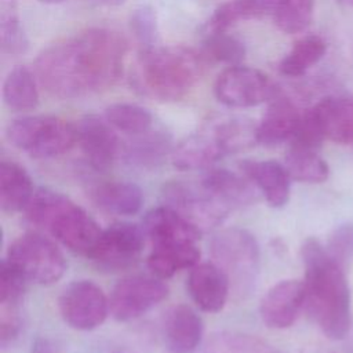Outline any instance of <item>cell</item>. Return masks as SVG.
I'll use <instances>...</instances> for the list:
<instances>
[{
    "label": "cell",
    "instance_id": "obj_1",
    "mask_svg": "<svg viewBox=\"0 0 353 353\" xmlns=\"http://www.w3.org/2000/svg\"><path fill=\"white\" fill-rule=\"evenodd\" d=\"M127 40L108 28H91L43 50L34 62L40 85L59 99H77L112 87L121 76Z\"/></svg>",
    "mask_w": 353,
    "mask_h": 353
},
{
    "label": "cell",
    "instance_id": "obj_2",
    "mask_svg": "<svg viewBox=\"0 0 353 353\" xmlns=\"http://www.w3.org/2000/svg\"><path fill=\"white\" fill-rule=\"evenodd\" d=\"M301 256L305 268V307L327 338H345L352 324V301L345 269L328 255L325 245L313 237L302 244Z\"/></svg>",
    "mask_w": 353,
    "mask_h": 353
},
{
    "label": "cell",
    "instance_id": "obj_3",
    "mask_svg": "<svg viewBox=\"0 0 353 353\" xmlns=\"http://www.w3.org/2000/svg\"><path fill=\"white\" fill-rule=\"evenodd\" d=\"M205 62V57L190 47L156 44L138 54L131 68V84L153 101L175 102L197 84Z\"/></svg>",
    "mask_w": 353,
    "mask_h": 353
},
{
    "label": "cell",
    "instance_id": "obj_4",
    "mask_svg": "<svg viewBox=\"0 0 353 353\" xmlns=\"http://www.w3.org/2000/svg\"><path fill=\"white\" fill-rule=\"evenodd\" d=\"M25 211L32 223L47 230L76 254L88 256L102 233L85 210L62 193L47 188L34 190Z\"/></svg>",
    "mask_w": 353,
    "mask_h": 353
},
{
    "label": "cell",
    "instance_id": "obj_5",
    "mask_svg": "<svg viewBox=\"0 0 353 353\" xmlns=\"http://www.w3.org/2000/svg\"><path fill=\"white\" fill-rule=\"evenodd\" d=\"M8 142L34 159L61 156L77 143L76 125L57 116H25L6 130Z\"/></svg>",
    "mask_w": 353,
    "mask_h": 353
},
{
    "label": "cell",
    "instance_id": "obj_6",
    "mask_svg": "<svg viewBox=\"0 0 353 353\" xmlns=\"http://www.w3.org/2000/svg\"><path fill=\"white\" fill-rule=\"evenodd\" d=\"M214 263L229 277L230 285L240 295L255 287L259 270V245L255 237L244 229L229 228L218 232L210 241Z\"/></svg>",
    "mask_w": 353,
    "mask_h": 353
},
{
    "label": "cell",
    "instance_id": "obj_7",
    "mask_svg": "<svg viewBox=\"0 0 353 353\" xmlns=\"http://www.w3.org/2000/svg\"><path fill=\"white\" fill-rule=\"evenodd\" d=\"M6 259L17 266L29 281L41 285L57 283L66 270V261L58 245L36 232L15 239L8 247Z\"/></svg>",
    "mask_w": 353,
    "mask_h": 353
},
{
    "label": "cell",
    "instance_id": "obj_8",
    "mask_svg": "<svg viewBox=\"0 0 353 353\" xmlns=\"http://www.w3.org/2000/svg\"><path fill=\"white\" fill-rule=\"evenodd\" d=\"M164 205L172 208L200 232L219 226L230 208L211 194L201 183L170 181L161 189Z\"/></svg>",
    "mask_w": 353,
    "mask_h": 353
},
{
    "label": "cell",
    "instance_id": "obj_9",
    "mask_svg": "<svg viewBox=\"0 0 353 353\" xmlns=\"http://www.w3.org/2000/svg\"><path fill=\"white\" fill-rule=\"evenodd\" d=\"M62 320L73 330L98 328L110 313L109 298L91 280H76L68 284L58 298Z\"/></svg>",
    "mask_w": 353,
    "mask_h": 353
},
{
    "label": "cell",
    "instance_id": "obj_10",
    "mask_svg": "<svg viewBox=\"0 0 353 353\" xmlns=\"http://www.w3.org/2000/svg\"><path fill=\"white\" fill-rule=\"evenodd\" d=\"M214 94L228 108H252L269 102L279 94L272 80L258 69L234 65L215 80Z\"/></svg>",
    "mask_w": 353,
    "mask_h": 353
},
{
    "label": "cell",
    "instance_id": "obj_11",
    "mask_svg": "<svg viewBox=\"0 0 353 353\" xmlns=\"http://www.w3.org/2000/svg\"><path fill=\"white\" fill-rule=\"evenodd\" d=\"M143 228L130 222H116L102 230L88 258L101 269L121 270L132 266L145 244Z\"/></svg>",
    "mask_w": 353,
    "mask_h": 353
},
{
    "label": "cell",
    "instance_id": "obj_12",
    "mask_svg": "<svg viewBox=\"0 0 353 353\" xmlns=\"http://www.w3.org/2000/svg\"><path fill=\"white\" fill-rule=\"evenodd\" d=\"M168 295V287L160 277L134 274L121 279L109 298L110 314L117 321L141 317Z\"/></svg>",
    "mask_w": 353,
    "mask_h": 353
},
{
    "label": "cell",
    "instance_id": "obj_13",
    "mask_svg": "<svg viewBox=\"0 0 353 353\" xmlns=\"http://www.w3.org/2000/svg\"><path fill=\"white\" fill-rule=\"evenodd\" d=\"M77 143L95 171L109 170L121 152V145L114 128L105 117L84 116L76 125Z\"/></svg>",
    "mask_w": 353,
    "mask_h": 353
},
{
    "label": "cell",
    "instance_id": "obj_14",
    "mask_svg": "<svg viewBox=\"0 0 353 353\" xmlns=\"http://www.w3.org/2000/svg\"><path fill=\"white\" fill-rule=\"evenodd\" d=\"M305 303L303 281L283 280L274 284L261 299L259 316L269 328L284 330L295 323Z\"/></svg>",
    "mask_w": 353,
    "mask_h": 353
},
{
    "label": "cell",
    "instance_id": "obj_15",
    "mask_svg": "<svg viewBox=\"0 0 353 353\" xmlns=\"http://www.w3.org/2000/svg\"><path fill=\"white\" fill-rule=\"evenodd\" d=\"M188 291L193 302L207 313H216L226 305L230 280L214 262L197 263L188 277Z\"/></svg>",
    "mask_w": 353,
    "mask_h": 353
},
{
    "label": "cell",
    "instance_id": "obj_16",
    "mask_svg": "<svg viewBox=\"0 0 353 353\" xmlns=\"http://www.w3.org/2000/svg\"><path fill=\"white\" fill-rule=\"evenodd\" d=\"M143 232L153 247L197 243L201 232L167 205L149 211L143 219Z\"/></svg>",
    "mask_w": 353,
    "mask_h": 353
},
{
    "label": "cell",
    "instance_id": "obj_17",
    "mask_svg": "<svg viewBox=\"0 0 353 353\" xmlns=\"http://www.w3.org/2000/svg\"><path fill=\"white\" fill-rule=\"evenodd\" d=\"M302 113L287 97L277 94L269 101L261 121L256 124L258 143L276 146L291 141L301 123Z\"/></svg>",
    "mask_w": 353,
    "mask_h": 353
},
{
    "label": "cell",
    "instance_id": "obj_18",
    "mask_svg": "<svg viewBox=\"0 0 353 353\" xmlns=\"http://www.w3.org/2000/svg\"><path fill=\"white\" fill-rule=\"evenodd\" d=\"M240 170L270 207L281 208L288 203L291 176L284 164L274 160H245L240 163Z\"/></svg>",
    "mask_w": 353,
    "mask_h": 353
},
{
    "label": "cell",
    "instance_id": "obj_19",
    "mask_svg": "<svg viewBox=\"0 0 353 353\" xmlns=\"http://www.w3.org/2000/svg\"><path fill=\"white\" fill-rule=\"evenodd\" d=\"M203 332L201 317L188 305L171 307L164 319L163 335L170 353H194L201 343Z\"/></svg>",
    "mask_w": 353,
    "mask_h": 353
},
{
    "label": "cell",
    "instance_id": "obj_20",
    "mask_svg": "<svg viewBox=\"0 0 353 353\" xmlns=\"http://www.w3.org/2000/svg\"><path fill=\"white\" fill-rule=\"evenodd\" d=\"M212 124L179 142L171 153L175 168L183 171L205 170L225 156Z\"/></svg>",
    "mask_w": 353,
    "mask_h": 353
},
{
    "label": "cell",
    "instance_id": "obj_21",
    "mask_svg": "<svg viewBox=\"0 0 353 353\" xmlns=\"http://www.w3.org/2000/svg\"><path fill=\"white\" fill-rule=\"evenodd\" d=\"M312 110L325 139L353 146V97H327Z\"/></svg>",
    "mask_w": 353,
    "mask_h": 353
},
{
    "label": "cell",
    "instance_id": "obj_22",
    "mask_svg": "<svg viewBox=\"0 0 353 353\" xmlns=\"http://www.w3.org/2000/svg\"><path fill=\"white\" fill-rule=\"evenodd\" d=\"M171 137L164 131L149 130L134 135L121 148L124 161L138 170H153L161 165L172 153Z\"/></svg>",
    "mask_w": 353,
    "mask_h": 353
},
{
    "label": "cell",
    "instance_id": "obj_23",
    "mask_svg": "<svg viewBox=\"0 0 353 353\" xmlns=\"http://www.w3.org/2000/svg\"><path fill=\"white\" fill-rule=\"evenodd\" d=\"M200 183L229 208L250 205L258 199L255 185L245 175L225 168L208 170Z\"/></svg>",
    "mask_w": 353,
    "mask_h": 353
},
{
    "label": "cell",
    "instance_id": "obj_24",
    "mask_svg": "<svg viewBox=\"0 0 353 353\" xmlns=\"http://www.w3.org/2000/svg\"><path fill=\"white\" fill-rule=\"evenodd\" d=\"M92 203L110 214L134 215L143 204L141 188L128 181H105L90 190Z\"/></svg>",
    "mask_w": 353,
    "mask_h": 353
},
{
    "label": "cell",
    "instance_id": "obj_25",
    "mask_svg": "<svg viewBox=\"0 0 353 353\" xmlns=\"http://www.w3.org/2000/svg\"><path fill=\"white\" fill-rule=\"evenodd\" d=\"M262 15H269L284 33L303 32L313 19L314 0H254Z\"/></svg>",
    "mask_w": 353,
    "mask_h": 353
},
{
    "label": "cell",
    "instance_id": "obj_26",
    "mask_svg": "<svg viewBox=\"0 0 353 353\" xmlns=\"http://www.w3.org/2000/svg\"><path fill=\"white\" fill-rule=\"evenodd\" d=\"M33 182L23 167L15 161L0 163V207L6 212L25 210L33 196Z\"/></svg>",
    "mask_w": 353,
    "mask_h": 353
},
{
    "label": "cell",
    "instance_id": "obj_27",
    "mask_svg": "<svg viewBox=\"0 0 353 353\" xmlns=\"http://www.w3.org/2000/svg\"><path fill=\"white\" fill-rule=\"evenodd\" d=\"M39 80L28 66L18 65L3 81V101L14 112L32 110L39 103Z\"/></svg>",
    "mask_w": 353,
    "mask_h": 353
},
{
    "label": "cell",
    "instance_id": "obj_28",
    "mask_svg": "<svg viewBox=\"0 0 353 353\" xmlns=\"http://www.w3.org/2000/svg\"><path fill=\"white\" fill-rule=\"evenodd\" d=\"M200 250L196 243L179 245L153 247L148 256V266L160 279H170L178 270L193 268L199 263Z\"/></svg>",
    "mask_w": 353,
    "mask_h": 353
},
{
    "label": "cell",
    "instance_id": "obj_29",
    "mask_svg": "<svg viewBox=\"0 0 353 353\" xmlns=\"http://www.w3.org/2000/svg\"><path fill=\"white\" fill-rule=\"evenodd\" d=\"M327 44L319 34H305L279 62V72L288 77L303 76L325 54Z\"/></svg>",
    "mask_w": 353,
    "mask_h": 353
},
{
    "label": "cell",
    "instance_id": "obj_30",
    "mask_svg": "<svg viewBox=\"0 0 353 353\" xmlns=\"http://www.w3.org/2000/svg\"><path fill=\"white\" fill-rule=\"evenodd\" d=\"M284 165L291 179L306 183H321L330 175L327 161L316 149L291 145L285 153Z\"/></svg>",
    "mask_w": 353,
    "mask_h": 353
},
{
    "label": "cell",
    "instance_id": "obj_31",
    "mask_svg": "<svg viewBox=\"0 0 353 353\" xmlns=\"http://www.w3.org/2000/svg\"><path fill=\"white\" fill-rule=\"evenodd\" d=\"M201 353H284L269 342L245 332L221 331L211 335Z\"/></svg>",
    "mask_w": 353,
    "mask_h": 353
},
{
    "label": "cell",
    "instance_id": "obj_32",
    "mask_svg": "<svg viewBox=\"0 0 353 353\" xmlns=\"http://www.w3.org/2000/svg\"><path fill=\"white\" fill-rule=\"evenodd\" d=\"M103 117L114 130L130 137L139 135L152 130L153 124V116L148 109L128 102L109 105L105 109Z\"/></svg>",
    "mask_w": 353,
    "mask_h": 353
},
{
    "label": "cell",
    "instance_id": "obj_33",
    "mask_svg": "<svg viewBox=\"0 0 353 353\" xmlns=\"http://www.w3.org/2000/svg\"><path fill=\"white\" fill-rule=\"evenodd\" d=\"M215 134L226 154L237 153L258 143L256 125L245 119H225L212 123Z\"/></svg>",
    "mask_w": 353,
    "mask_h": 353
},
{
    "label": "cell",
    "instance_id": "obj_34",
    "mask_svg": "<svg viewBox=\"0 0 353 353\" xmlns=\"http://www.w3.org/2000/svg\"><path fill=\"white\" fill-rule=\"evenodd\" d=\"M0 44L1 51L11 55L23 54L29 47L19 21L17 0H0Z\"/></svg>",
    "mask_w": 353,
    "mask_h": 353
},
{
    "label": "cell",
    "instance_id": "obj_35",
    "mask_svg": "<svg viewBox=\"0 0 353 353\" xmlns=\"http://www.w3.org/2000/svg\"><path fill=\"white\" fill-rule=\"evenodd\" d=\"M203 55L205 59L234 66L244 59L245 47L241 40L228 32H210L203 41Z\"/></svg>",
    "mask_w": 353,
    "mask_h": 353
},
{
    "label": "cell",
    "instance_id": "obj_36",
    "mask_svg": "<svg viewBox=\"0 0 353 353\" xmlns=\"http://www.w3.org/2000/svg\"><path fill=\"white\" fill-rule=\"evenodd\" d=\"M29 280L23 273L14 266L6 258L1 261L0 266V303L1 306H17L21 301L26 283Z\"/></svg>",
    "mask_w": 353,
    "mask_h": 353
},
{
    "label": "cell",
    "instance_id": "obj_37",
    "mask_svg": "<svg viewBox=\"0 0 353 353\" xmlns=\"http://www.w3.org/2000/svg\"><path fill=\"white\" fill-rule=\"evenodd\" d=\"M130 29L135 39L145 48L156 46L159 37V26L154 8L148 4L137 7L130 15Z\"/></svg>",
    "mask_w": 353,
    "mask_h": 353
},
{
    "label": "cell",
    "instance_id": "obj_38",
    "mask_svg": "<svg viewBox=\"0 0 353 353\" xmlns=\"http://www.w3.org/2000/svg\"><path fill=\"white\" fill-rule=\"evenodd\" d=\"M328 255L343 269L353 262V222H346L334 229L325 244Z\"/></svg>",
    "mask_w": 353,
    "mask_h": 353
},
{
    "label": "cell",
    "instance_id": "obj_39",
    "mask_svg": "<svg viewBox=\"0 0 353 353\" xmlns=\"http://www.w3.org/2000/svg\"><path fill=\"white\" fill-rule=\"evenodd\" d=\"M21 325V317L18 316L15 306H3L0 319V343L3 347L18 336Z\"/></svg>",
    "mask_w": 353,
    "mask_h": 353
},
{
    "label": "cell",
    "instance_id": "obj_40",
    "mask_svg": "<svg viewBox=\"0 0 353 353\" xmlns=\"http://www.w3.org/2000/svg\"><path fill=\"white\" fill-rule=\"evenodd\" d=\"M58 342L48 336H37L32 342L30 353H59Z\"/></svg>",
    "mask_w": 353,
    "mask_h": 353
},
{
    "label": "cell",
    "instance_id": "obj_41",
    "mask_svg": "<svg viewBox=\"0 0 353 353\" xmlns=\"http://www.w3.org/2000/svg\"><path fill=\"white\" fill-rule=\"evenodd\" d=\"M95 6H103V7H119L125 3V0H87Z\"/></svg>",
    "mask_w": 353,
    "mask_h": 353
},
{
    "label": "cell",
    "instance_id": "obj_42",
    "mask_svg": "<svg viewBox=\"0 0 353 353\" xmlns=\"http://www.w3.org/2000/svg\"><path fill=\"white\" fill-rule=\"evenodd\" d=\"M338 3H341L342 6L353 10V0H338Z\"/></svg>",
    "mask_w": 353,
    "mask_h": 353
},
{
    "label": "cell",
    "instance_id": "obj_43",
    "mask_svg": "<svg viewBox=\"0 0 353 353\" xmlns=\"http://www.w3.org/2000/svg\"><path fill=\"white\" fill-rule=\"evenodd\" d=\"M41 3H46V4H59V3H63L66 0H39Z\"/></svg>",
    "mask_w": 353,
    "mask_h": 353
}]
</instances>
